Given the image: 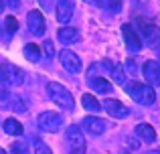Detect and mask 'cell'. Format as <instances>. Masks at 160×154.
Masks as SVG:
<instances>
[{"label": "cell", "mask_w": 160, "mask_h": 154, "mask_svg": "<svg viewBox=\"0 0 160 154\" xmlns=\"http://www.w3.org/2000/svg\"><path fill=\"white\" fill-rule=\"evenodd\" d=\"M98 4L102 8H106L108 12H112V14H118L122 10V0H98Z\"/></svg>", "instance_id": "21"}, {"label": "cell", "mask_w": 160, "mask_h": 154, "mask_svg": "<svg viewBox=\"0 0 160 154\" xmlns=\"http://www.w3.org/2000/svg\"><path fill=\"white\" fill-rule=\"evenodd\" d=\"M4 132L10 134V136H20L24 132V128H22V124H20L18 120L8 118V120H4Z\"/></svg>", "instance_id": "18"}, {"label": "cell", "mask_w": 160, "mask_h": 154, "mask_svg": "<svg viewBox=\"0 0 160 154\" xmlns=\"http://www.w3.org/2000/svg\"><path fill=\"white\" fill-rule=\"evenodd\" d=\"M136 136L142 140V142H154L156 140V132L150 124H138L136 126Z\"/></svg>", "instance_id": "17"}, {"label": "cell", "mask_w": 160, "mask_h": 154, "mask_svg": "<svg viewBox=\"0 0 160 154\" xmlns=\"http://www.w3.org/2000/svg\"><path fill=\"white\" fill-rule=\"evenodd\" d=\"M59 61H61V65L69 73H79L83 69V63H81V59H79V55L73 53V51H69V49H63V51L59 53Z\"/></svg>", "instance_id": "8"}, {"label": "cell", "mask_w": 160, "mask_h": 154, "mask_svg": "<svg viewBox=\"0 0 160 154\" xmlns=\"http://www.w3.org/2000/svg\"><path fill=\"white\" fill-rule=\"evenodd\" d=\"M10 154H31V148L27 142H12Z\"/></svg>", "instance_id": "24"}, {"label": "cell", "mask_w": 160, "mask_h": 154, "mask_svg": "<svg viewBox=\"0 0 160 154\" xmlns=\"http://www.w3.org/2000/svg\"><path fill=\"white\" fill-rule=\"evenodd\" d=\"M136 24H138V35H140V39H144V43L148 45L150 49H158V45H160V27H156L154 22H150V20H146V18H138Z\"/></svg>", "instance_id": "3"}, {"label": "cell", "mask_w": 160, "mask_h": 154, "mask_svg": "<svg viewBox=\"0 0 160 154\" xmlns=\"http://www.w3.org/2000/svg\"><path fill=\"white\" fill-rule=\"evenodd\" d=\"M27 24H28V31H31L35 37H43L45 35V16H43L41 10H31L28 12Z\"/></svg>", "instance_id": "11"}, {"label": "cell", "mask_w": 160, "mask_h": 154, "mask_svg": "<svg viewBox=\"0 0 160 154\" xmlns=\"http://www.w3.org/2000/svg\"><path fill=\"white\" fill-rule=\"evenodd\" d=\"M43 51H45V55H47L49 59L55 55V49H53V43H51V41H45V43H43Z\"/></svg>", "instance_id": "27"}, {"label": "cell", "mask_w": 160, "mask_h": 154, "mask_svg": "<svg viewBox=\"0 0 160 154\" xmlns=\"http://www.w3.org/2000/svg\"><path fill=\"white\" fill-rule=\"evenodd\" d=\"M37 124H39V128L43 132H55L61 130L63 126V118L57 114V112H43V114H39V118H37Z\"/></svg>", "instance_id": "6"}, {"label": "cell", "mask_w": 160, "mask_h": 154, "mask_svg": "<svg viewBox=\"0 0 160 154\" xmlns=\"http://www.w3.org/2000/svg\"><path fill=\"white\" fill-rule=\"evenodd\" d=\"M37 2H39L41 8H43V10H47V12L55 6V0H37Z\"/></svg>", "instance_id": "28"}, {"label": "cell", "mask_w": 160, "mask_h": 154, "mask_svg": "<svg viewBox=\"0 0 160 154\" xmlns=\"http://www.w3.org/2000/svg\"><path fill=\"white\" fill-rule=\"evenodd\" d=\"M22 55L27 57L31 63H37V61H41V49L37 47V45H32V43H31V45H27V47H24Z\"/></svg>", "instance_id": "20"}, {"label": "cell", "mask_w": 160, "mask_h": 154, "mask_svg": "<svg viewBox=\"0 0 160 154\" xmlns=\"http://www.w3.org/2000/svg\"><path fill=\"white\" fill-rule=\"evenodd\" d=\"M81 126H83V130L91 136H102L103 132L108 130V122L103 118H99V116H87V118H83Z\"/></svg>", "instance_id": "9"}, {"label": "cell", "mask_w": 160, "mask_h": 154, "mask_svg": "<svg viewBox=\"0 0 160 154\" xmlns=\"http://www.w3.org/2000/svg\"><path fill=\"white\" fill-rule=\"evenodd\" d=\"M57 39L61 41L63 45H71V43H75V41L79 39V31L73 28V27H63V28H59Z\"/></svg>", "instance_id": "15"}, {"label": "cell", "mask_w": 160, "mask_h": 154, "mask_svg": "<svg viewBox=\"0 0 160 154\" xmlns=\"http://www.w3.org/2000/svg\"><path fill=\"white\" fill-rule=\"evenodd\" d=\"M126 69H128L130 75H136V59H128V63H126Z\"/></svg>", "instance_id": "29"}, {"label": "cell", "mask_w": 160, "mask_h": 154, "mask_svg": "<svg viewBox=\"0 0 160 154\" xmlns=\"http://www.w3.org/2000/svg\"><path fill=\"white\" fill-rule=\"evenodd\" d=\"M2 10H4V2L0 0V14H2Z\"/></svg>", "instance_id": "32"}, {"label": "cell", "mask_w": 160, "mask_h": 154, "mask_svg": "<svg viewBox=\"0 0 160 154\" xmlns=\"http://www.w3.org/2000/svg\"><path fill=\"white\" fill-rule=\"evenodd\" d=\"M103 110L108 112L112 118H118V120H124V118H128L130 116V110L124 106L122 102H118V99H113V97H108V99H103Z\"/></svg>", "instance_id": "10"}, {"label": "cell", "mask_w": 160, "mask_h": 154, "mask_svg": "<svg viewBox=\"0 0 160 154\" xmlns=\"http://www.w3.org/2000/svg\"><path fill=\"white\" fill-rule=\"evenodd\" d=\"M83 2H87V4H91V2H98V0H83Z\"/></svg>", "instance_id": "34"}, {"label": "cell", "mask_w": 160, "mask_h": 154, "mask_svg": "<svg viewBox=\"0 0 160 154\" xmlns=\"http://www.w3.org/2000/svg\"><path fill=\"white\" fill-rule=\"evenodd\" d=\"M142 75L150 85H160V63L158 61H146L142 65Z\"/></svg>", "instance_id": "13"}, {"label": "cell", "mask_w": 160, "mask_h": 154, "mask_svg": "<svg viewBox=\"0 0 160 154\" xmlns=\"http://www.w3.org/2000/svg\"><path fill=\"white\" fill-rule=\"evenodd\" d=\"M87 83H89V87L95 91V93H112V83L108 81V79L103 77H89L87 79Z\"/></svg>", "instance_id": "16"}, {"label": "cell", "mask_w": 160, "mask_h": 154, "mask_svg": "<svg viewBox=\"0 0 160 154\" xmlns=\"http://www.w3.org/2000/svg\"><path fill=\"white\" fill-rule=\"evenodd\" d=\"M8 4H10L12 8H18V6H20V2H18V0H8Z\"/></svg>", "instance_id": "31"}, {"label": "cell", "mask_w": 160, "mask_h": 154, "mask_svg": "<svg viewBox=\"0 0 160 154\" xmlns=\"http://www.w3.org/2000/svg\"><path fill=\"white\" fill-rule=\"evenodd\" d=\"M10 97H12V93H8L4 87H0V107H8V103H10Z\"/></svg>", "instance_id": "26"}, {"label": "cell", "mask_w": 160, "mask_h": 154, "mask_svg": "<svg viewBox=\"0 0 160 154\" xmlns=\"http://www.w3.org/2000/svg\"><path fill=\"white\" fill-rule=\"evenodd\" d=\"M122 37H124V43H126V47H128V51H132V53H138L142 49V45H144L142 39H140V35H138V31L128 22L122 27Z\"/></svg>", "instance_id": "7"}, {"label": "cell", "mask_w": 160, "mask_h": 154, "mask_svg": "<svg viewBox=\"0 0 160 154\" xmlns=\"http://www.w3.org/2000/svg\"><path fill=\"white\" fill-rule=\"evenodd\" d=\"M124 91L136 103H140V106H152V103L156 102V93H154V89L150 85H146V83L128 81V83H124Z\"/></svg>", "instance_id": "1"}, {"label": "cell", "mask_w": 160, "mask_h": 154, "mask_svg": "<svg viewBox=\"0 0 160 154\" xmlns=\"http://www.w3.org/2000/svg\"><path fill=\"white\" fill-rule=\"evenodd\" d=\"M47 95H49V99H51L55 106H59L61 110H65V112H73L75 110L73 95H71L69 89L63 87L61 83H57V81L47 83Z\"/></svg>", "instance_id": "2"}, {"label": "cell", "mask_w": 160, "mask_h": 154, "mask_svg": "<svg viewBox=\"0 0 160 154\" xmlns=\"http://www.w3.org/2000/svg\"><path fill=\"white\" fill-rule=\"evenodd\" d=\"M32 144H35V154H53V150L43 142V140L35 138V140H32Z\"/></svg>", "instance_id": "25"}, {"label": "cell", "mask_w": 160, "mask_h": 154, "mask_svg": "<svg viewBox=\"0 0 160 154\" xmlns=\"http://www.w3.org/2000/svg\"><path fill=\"white\" fill-rule=\"evenodd\" d=\"M55 12H57V20L61 24L69 22L71 16H73V12H75V0H57Z\"/></svg>", "instance_id": "12"}, {"label": "cell", "mask_w": 160, "mask_h": 154, "mask_svg": "<svg viewBox=\"0 0 160 154\" xmlns=\"http://www.w3.org/2000/svg\"><path fill=\"white\" fill-rule=\"evenodd\" d=\"M4 28H6V35L12 37L16 31H18V22H16L14 16H6V20H4Z\"/></svg>", "instance_id": "23"}, {"label": "cell", "mask_w": 160, "mask_h": 154, "mask_svg": "<svg viewBox=\"0 0 160 154\" xmlns=\"http://www.w3.org/2000/svg\"><path fill=\"white\" fill-rule=\"evenodd\" d=\"M102 67L106 69V71L109 73V75H112V79H113L116 83H122V85L126 83V75H124V71H122V69L118 67L116 63H112V61L103 59V61H102Z\"/></svg>", "instance_id": "14"}, {"label": "cell", "mask_w": 160, "mask_h": 154, "mask_svg": "<svg viewBox=\"0 0 160 154\" xmlns=\"http://www.w3.org/2000/svg\"><path fill=\"white\" fill-rule=\"evenodd\" d=\"M146 154H160V150H150V152H146Z\"/></svg>", "instance_id": "33"}, {"label": "cell", "mask_w": 160, "mask_h": 154, "mask_svg": "<svg viewBox=\"0 0 160 154\" xmlns=\"http://www.w3.org/2000/svg\"><path fill=\"white\" fill-rule=\"evenodd\" d=\"M24 81V73L12 63H0V83L6 87H18Z\"/></svg>", "instance_id": "4"}, {"label": "cell", "mask_w": 160, "mask_h": 154, "mask_svg": "<svg viewBox=\"0 0 160 154\" xmlns=\"http://www.w3.org/2000/svg\"><path fill=\"white\" fill-rule=\"evenodd\" d=\"M81 103H83V107H85L87 112H93V114H98L99 110H102V103L95 99V95H91V93H85L81 97Z\"/></svg>", "instance_id": "19"}, {"label": "cell", "mask_w": 160, "mask_h": 154, "mask_svg": "<svg viewBox=\"0 0 160 154\" xmlns=\"http://www.w3.org/2000/svg\"><path fill=\"white\" fill-rule=\"evenodd\" d=\"M0 154H6V150H2V148H0Z\"/></svg>", "instance_id": "35"}, {"label": "cell", "mask_w": 160, "mask_h": 154, "mask_svg": "<svg viewBox=\"0 0 160 154\" xmlns=\"http://www.w3.org/2000/svg\"><path fill=\"white\" fill-rule=\"evenodd\" d=\"M67 152L69 154H85V136L79 126H69L65 132Z\"/></svg>", "instance_id": "5"}, {"label": "cell", "mask_w": 160, "mask_h": 154, "mask_svg": "<svg viewBox=\"0 0 160 154\" xmlns=\"http://www.w3.org/2000/svg\"><path fill=\"white\" fill-rule=\"evenodd\" d=\"M120 154H126V152H120Z\"/></svg>", "instance_id": "36"}, {"label": "cell", "mask_w": 160, "mask_h": 154, "mask_svg": "<svg viewBox=\"0 0 160 154\" xmlns=\"http://www.w3.org/2000/svg\"><path fill=\"white\" fill-rule=\"evenodd\" d=\"M8 107H12V112H16V114H24V112H27V103H24L18 95H14V93H12V97H10Z\"/></svg>", "instance_id": "22"}, {"label": "cell", "mask_w": 160, "mask_h": 154, "mask_svg": "<svg viewBox=\"0 0 160 154\" xmlns=\"http://www.w3.org/2000/svg\"><path fill=\"white\" fill-rule=\"evenodd\" d=\"M126 142H130V146H132V148H138V146H140V144H138V142H136L134 138H128Z\"/></svg>", "instance_id": "30"}]
</instances>
